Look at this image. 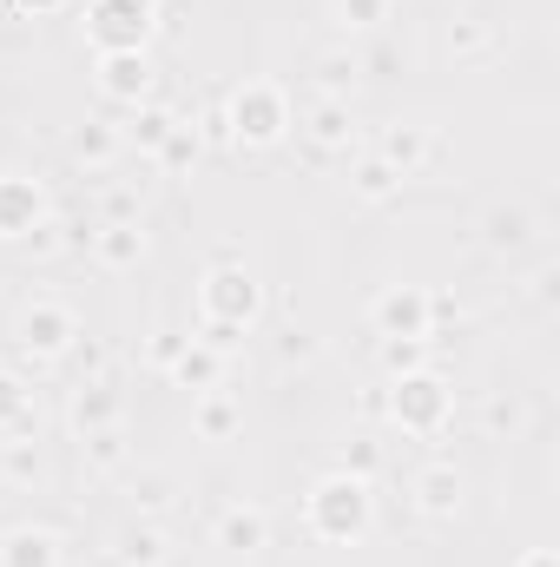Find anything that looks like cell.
Listing matches in <instances>:
<instances>
[{
  "label": "cell",
  "instance_id": "obj_11",
  "mask_svg": "<svg viewBox=\"0 0 560 567\" xmlns=\"http://www.w3.org/2000/svg\"><path fill=\"white\" fill-rule=\"evenodd\" d=\"M211 542H218L225 555H258V548L271 542V515H265L258 502H231V508H218Z\"/></svg>",
  "mask_w": 560,
  "mask_h": 567
},
{
  "label": "cell",
  "instance_id": "obj_24",
  "mask_svg": "<svg viewBox=\"0 0 560 567\" xmlns=\"http://www.w3.org/2000/svg\"><path fill=\"white\" fill-rule=\"evenodd\" d=\"M120 145H126V140H120V133H113L106 120H86V126L73 133V158H80L86 172H106V165L120 158Z\"/></svg>",
  "mask_w": 560,
  "mask_h": 567
},
{
  "label": "cell",
  "instance_id": "obj_22",
  "mask_svg": "<svg viewBox=\"0 0 560 567\" xmlns=\"http://www.w3.org/2000/svg\"><path fill=\"white\" fill-rule=\"evenodd\" d=\"M33 423H40L33 390H27L13 370H0V435H33Z\"/></svg>",
  "mask_w": 560,
  "mask_h": 567
},
{
  "label": "cell",
  "instance_id": "obj_3",
  "mask_svg": "<svg viewBox=\"0 0 560 567\" xmlns=\"http://www.w3.org/2000/svg\"><path fill=\"white\" fill-rule=\"evenodd\" d=\"M383 416H396L403 435H422V442H435L448 416H455V390L435 377V370H409V377H396L390 390H383Z\"/></svg>",
  "mask_w": 560,
  "mask_h": 567
},
{
  "label": "cell",
  "instance_id": "obj_23",
  "mask_svg": "<svg viewBox=\"0 0 560 567\" xmlns=\"http://www.w3.org/2000/svg\"><path fill=\"white\" fill-rule=\"evenodd\" d=\"M350 192H356L363 205H390V198L403 192V178H396L376 152H363V158H356V172H350Z\"/></svg>",
  "mask_w": 560,
  "mask_h": 567
},
{
  "label": "cell",
  "instance_id": "obj_28",
  "mask_svg": "<svg viewBox=\"0 0 560 567\" xmlns=\"http://www.w3.org/2000/svg\"><path fill=\"white\" fill-rule=\"evenodd\" d=\"M172 126H178V113H172V106H152V100L133 106V145H139V152H158V145L172 140Z\"/></svg>",
  "mask_w": 560,
  "mask_h": 567
},
{
  "label": "cell",
  "instance_id": "obj_37",
  "mask_svg": "<svg viewBox=\"0 0 560 567\" xmlns=\"http://www.w3.org/2000/svg\"><path fill=\"white\" fill-rule=\"evenodd\" d=\"M20 7H27V13H60L66 0H20Z\"/></svg>",
  "mask_w": 560,
  "mask_h": 567
},
{
  "label": "cell",
  "instance_id": "obj_29",
  "mask_svg": "<svg viewBox=\"0 0 560 567\" xmlns=\"http://www.w3.org/2000/svg\"><path fill=\"white\" fill-rule=\"evenodd\" d=\"M428 337H383V370L390 377H409V370H428Z\"/></svg>",
  "mask_w": 560,
  "mask_h": 567
},
{
  "label": "cell",
  "instance_id": "obj_20",
  "mask_svg": "<svg viewBox=\"0 0 560 567\" xmlns=\"http://www.w3.org/2000/svg\"><path fill=\"white\" fill-rule=\"evenodd\" d=\"M0 475H7L13 488H40V482H46L40 442H33V435H0Z\"/></svg>",
  "mask_w": 560,
  "mask_h": 567
},
{
  "label": "cell",
  "instance_id": "obj_38",
  "mask_svg": "<svg viewBox=\"0 0 560 567\" xmlns=\"http://www.w3.org/2000/svg\"><path fill=\"white\" fill-rule=\"evenodd\" d=\"M521 567H560V561H554V555H548V548H541V555H528V561H521Z\"/></svg>",
  "mask_w": 560,
  "mask_h": 567
},
{
  "label": "cell",
  "instance_id": "obj_33",
  "mask_svg": "<svg viewBox=\"0 0 560 567\" xmlns=\"http://www.w3.org/2000/svg\"><path fill=\"white\" fill-rule=\"evenodd\" d=\"M133 502H139V515L172 508V482H165V475H139V482H133Z\"/></svg>",
  "mask_w": 560,
  "mask_h": 567
},
{
  "label": "cell",
  "instance_id": "obj_1",
  "mask_svg": "<svg viewBox=\"0 0 560 567\" xmlns=\"http://www.w3.org/2000/svg\"><path fill=\"white\" fill-rule=\"evenodd\" d=\"M258 310H265V284L245 271V258L205 271V284H198V337H205L211 350L231 357V343L258 323Z\"/></svg>",
  "mask_w": 560,
  "mask_h": 567
},
{
  "label": "cell",
  "instance_id": "obj_35",
  "mask_svg": "<svg viewBox=\"0 0 560 567\" xmlns=\"http://www.w3.org/2000/svg\"><path fill=\"white\" fill-rule=\"evenodd\" d=\"M336 468H343V475H376V442H350Z\"/></svg>",
  "mask_w": 560,
  "mask_h": 567
},
{
  "label": "cell",
  "instance_id": "obj_32",
  "mask_svg": "<svg viewBox=\"0 0 560 567\" xmlns=\"http://www.w3.org/2000/svg\"><path fill=\"white\" fill-rule=\"evenodd\" d=\"M481 423H488V435H515V429L528 423V410H521L515 396H495V403L481 410Z\"/></svg>",
  "mask_w": 560,
  "mask_h": 567
},
{
  "label": "cell",
  "instance_id": "obj_7",
  "mask_svg": "<svg viewBox=\"0 0 560 567\" xmlns=\"http://www.w3.org/2000/svg\"><path fill=\"white\" fill-rule=\"evenodd\" d=\"M46 218H53L46 185L40 178H20V172H0V245H27Z\"/></svg>",
  "mask_w": 560,
  "mask_h": 567
},
{
  "label": "cell",
  "instance_id": "obj_21",
  "mask_svg": "<svg viewBox=\"0 0 560 567\" xmlns=\"http://www.w3.org/2000/svg\"><path fill=\"white\" fill-rule=\"evenodd\" d=\"M191 423H198L205 442H225V435H238L245 410H238V396H231V390H211V396H191Z\"/></svg>",
  "mask_w": 560,
  "mask_h": 567
},
{
  "label": "cell",
  "instance_id": "obj_16",
  "mask_svg": "<svg viewBox=\"0 0 560 567\" xmlns=\"http://www.w3.org/2000/svg\"><path fill=\"white\" fill-rule=\"evenodd\" d=\"M66 555H60V535L53 528H7L0 535V567H60Z\"/></svg>",
  "mask_w": 560,
  "mask_h": 567
},
{
  "label": "cell",
  "instance_id": "obj_34",
  "mask_svg": "<svg viewBox=\"0 0 560 567\" xmlns=\"http://www.w3.org/2000/svg\"><path fill=\"white\" fill-rule=\"evenodd\" d=\"M178 350H185V337H178V330H158V337L145 343V357H152V370H172V357H178Z\"/></svg>",
  "mask_w": 560,
  "mask_h": 567
},
{
  "label": "cell",
  "instance_id": "obj_13",
  "mask_svg": "<svg viewBox=\"0 0 560 567\" xmlns=\"http://www.w3.org/2000/svg\"><path fill=\"white\" fill-rule=\"evenodd\" d=\"M178 390H191V396H211V390H225V350H211L205 337H185V350L172 357V370H165Z\"/></svg>",
  "mask_w": 560,
  "mask_h": 567
},
{
  "label": "cell",
  "instance_id": "obj_17",
  "mask_svg": "<svg viewBox=\"0 0 560 567\" xmlns=\"http://www.w3.org/2000/svg\"><path fill=\"white\" fill-rule=\"evenodd\" d=\"M86 245H93V258H100L106 271H133V265L145 258V245H152V238H145L139 225H100Z\"/></svg>",
  "mask_w": 560,
  "mask_h": 567
},
{
  "label": "cell",
  "instance_id": "obj_9",
  "mask_svg": "<svg viewBox=\"0 0 560 567\" xmlns=\"http://www.w3.org/2000/svg\"><path fill=\"white\" fill-rule=\"evenodd\" d=\"M152 86H158L152 53H100V93H106L113 106H145Z\"/></svg>",
  "mask_w": 560,
  "mask_h": 567
},
{
  "label": "cell",
  "instance_id": "obj_4",
  "mask_svg": "<svg viewBox=\"0 0 560 567\" xmlns=\"http://www.w3.org/2000/svg\"><path fill=\"white\" fill-rule=\"evenodd\" d=\"M225 126H231V145H278L290 133V100H283L278 80H245L231 100H225Z\"/></svg>",
  "mask_w": 560,
  "mask_h": 567
},
{
  "label": "cell",
  "instance_id": "obj_8",
  "mask_svg": "<svg viewBox=\"0 0 560 567\" xmlns=\"http://www.w3.org/2000/svg\"><path fill=\"white\" fill-rule=\"evenodd\" d=\"M370 323H376V337H428L435 343V317H428V290L422 284H390L370 303Z\"/></svg>",
  "mask_w": 560,
  "mask_h": 567
},
{
  "label": "cell",
  "instance_id": "obj_10",
  "mask_svg": "<svg viewBox=\"0 0 560 567\" xmlns=\"http://www.w3.org/2000/svg\"><path fill=\"white\" fill-rule=\"evenodd\" d=\"M317 158H336V152H350L356 145V120H350V100H310V113H303V126H297Z\"/></svg>",
  "mask_w": 560,
  "mask_h": 567
},
{
  "label": "cell",
  "instance_id": "obj_2",
  "mask_svg": "<svg viewBox=\"0 0 560 567\" xmlns=\"http://www.w3.org/2000/svg\"><path fill=\"white\" fill-rule=\"evenodd\" d=\"M370 522H376L370 475H343V468H330V475L303 495V528H310L317 542H330V548L363 542V535H370Z\"/></svg>",
  "mask_w": 560,
  "mask_h": 567
},
{
  "label": "cell",
  "instance_id": "obj_36",
  "mask_svg": "<svg viewBox=\"0 0 560 567\" xmlns=\"http://www.w3.org/2000/svg\"><path fill=\"white\" fill-rule=\"evenodd\" d=\"M310 357H317V343H310V337H297V330L278 337V363H310Z\"/></svg>",
  "mask_w": 560,
  "mask_h": 567
},
{
  "label": "cell",
  "instance_id": "obj_26",
  "mask_svg": "<svg viewBox=\"0 0 560 567\" xmlns=\"http://www.w3.org/2000/svg\"><path fill=\"white\" fill-rule=\"evenodd\" d=\"M80 455H86V468H93V475L126 468V435H120V423H113V429H86V435H80Z\"/></svg>",
  "mask_w": 560,
  "mask_h": 567
},
{
  "label": "cell",
  "instance_id": "obj_14",
  "mask_svg": "<svg viewBox=\"0 0 560 567\" xmlns=\"http://www.w3.org/2000/svg\"><path fill=\"white\" fill-rule=\"evenodd\" d=\"M409 488H416V508L428 522H448V515H462V488H468V482H462L455 462H422Z\"/></svg>",
  "mask_w": 560,
  "mask_h": 567
},
{
  "label": "cell",
  "instance_id": "obj_31",
  "mask_svg": "<svg viewBox=\"0 0 560 567\" xmlns=\"http://www.w3.org/2000/svg\"><path fill=\"white\" fill-rule=\"evenodd\" d=\"M390 7H396V0H336V20H343L350 33H370V27L390 20Z\"/></svg>",
  "mask_w": 560,
  "mask_h": 567
},
{
  "label": "cell",
  "instance_id": "obj_6",
  "mask_svg": "<svg viewBox=\"0 0 560 567\" xmlns=\"http://www.w3.org/2000/svg\"><path fill=\"white\" fill-rule=\"evenodd\" d=\"M86 40H93V53H145L152 47V0H93Z\"/></svg>",
  "mask_w": 560,
  "mask_h": 567
},
{
  "label": "cell",
  "instance_id": "obj_5",
  "mask_svg": "<svg viewBox=\"0 0 560 567\" xmlns=\"http://www.w3.org/2000/svg\"><path fill=\"white\" fill-rule=\"evenodd\" d=\"M13 343H20L33 363H60L66 350H80V317H73L60 297H33V303L13 317Z\"/></svg>",
  "mask_w": 560,
  "mask_h": 567
},
{
  "label": "cell",
  "instance_id": "obj_15",
  "mask_svg": "<svg viewBox=\"0 0 560 567\" xmlns=\"http://www.w3.org/2000/svg\"><path fill=\"white\" fill-rule=\"evenodd\" d=\"M113 561L120 567H165L172 561V542L152 515H133L126 528H113Z\"/></svg>",
  "mask_w": 560,
  "mask_h": 567
},
{
  "label": "cell",
  "instance_id": "obj_30",
  "mask_svg": "<svg viewBox=\"0 0 560 567\" xmlns=\"http://www.w3.org/2000/svg\"><path fill=\"white\" fill-rule=\"evenodd\" d=\"M198 152H205V145H198V133H191V126H185V120H178V126H172V140L158 145V152H152V158H158V165H165V172H185V165H198Z\"/></svg>",
  "mask_w": 560,
  "mask_h": 567
},
{
  "label": "cell",
  "instance_id": "obj_27",
  "mask_svg": "<svg viewBox=\"0 0 560 567\" xmlns=\"http://www.w3.org/2000/svg\"><path fill=\"white\" fill-rule=\"evenodd\" d=\"M448 53H455V60H481V53H495V27L475 20V13L448 20Z\"/></svg>",
  "mask_w": 560,
  "mask_h": 567
},
{
  "label": "cell",
  "instance_id": "obj_25",
  "mask_svg": "<svg viewBox=\"0 0 560 567\" xmlns=\"http://www.w3.org/2000/svg\"><path fill=\"white\" fill-rule=\"evenodd\" d=\"M356 73H363L356 53H323L317 60V100H350L356 93Z\"/></svg>",
  "mask_w": 560,
  "mask_h": 567
},
{
  "label": "cell",
  "instance_id": "obj_12",
  "mask_svg": "<svg viewBox=\"0 0 560 567\" xmlns=\"http://www.w3.org/2000/svg\"><path fill=\"white\" fill-rule=\"evenodd\" d=\"M376 158L396 172V178H416L422 165L435 158V133L416 126V120H396V126H383V140H376Z\"/></svg>",
  "mask_w": 560,
  "mask_h": 567
},
{
  "label": "cell",
  "instance_id": "obj_18",
  "mask_svg": "<svg viewBox=\"0 0 560 567\" xmlns=\"http://www.w3.org/2000/svg\"><path fill=\"white\" fill-rule=\"evenodd\" d=\"M66 423H73V435H86V429H113L120 423V390H113V383H80Z\"/></svg>",
  "mask_w": 560,
  "mask_h": 567
},
{
  "label": "cell",
  "instance_id": "obj_19",
  "mask_svg": "<svg viewBox=\"0 0 560 567\" xmlns=\"http://www.w3.org/2000/svg\"><path fill=\"white\" fill-rule=\"evenodd\" d=\"M481 238H488V251H521V245L535 238V212H528V205H488Z\"/></svg>",
  "mask_w": 560,
  "mask_h": 567
}]
</instances>
